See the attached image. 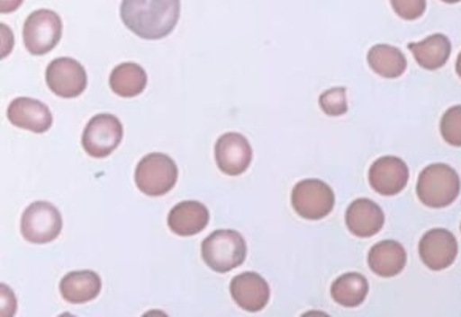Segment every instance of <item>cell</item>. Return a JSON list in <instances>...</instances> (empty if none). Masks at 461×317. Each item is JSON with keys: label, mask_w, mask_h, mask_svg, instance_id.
<instances>
[{"label": "cell", "mask_w": 461, "mask_h": 317, "mask_svg": "<svg viewBox=\"0 0 461 317\" xmlns=\"http://www.w3.org/2000/svg\"><path fill=\"white\" fill-rule=\"evenodd\" d=\"M444 4H458V2H461V0H442Z\"/></svg>", "instance_id": "obj_28"}, {"label": "cell", "mask_w": 461, "mask_h": 317, "mask_svg": "<svg viewBox=\"0 0 461 317\" xmlns=\"http://www.w3.org/2000/svg\"><path fill=\"white\" fill-rule=\"evenodd\" d=\"M230 289L232 300L236 302L239 308L249 313L265 310L266 304H269V298H271L269 284L265 277L255 271L238 275L230 281Z\"/></svg>", "instance_id": "obj_13"}, {"label": "cell", "mask_w": 461, "mask_h": 317, "mask_svg": "<svg viewBox=\"0 0 461 317\" xmlns=\"http://www.w3.org/2000/svg\"><path fill=\"white\" fill-rule=\"evenodd\" d=\"M409 182V169L400 157H380L369 169V184L380 196H398Z\"/></svg>", "instance_id": "obj_12"}, {"label": "cell", "mask_w": 461, "mask_h": 317, "mask_svg": "<svg viewBox=\"0 0 461 317\" xmlns=\"http://www.w3.org/2000/svg\"><path fill=\"white\" fill-rule=\"evenodd\" d=\"M441 136L448 145L461 148V105L448 109L442 116Z\"/></svg>", "instance_id": "obj_23"}, {"label": "cell", "mask_w": 461, "mask_h": 317, "mask_svg": "<svg viewBox=\"0 0 461 317\" xmlns=\"http://www.w3.org/2000/svg\"><path fill=\"white\" fill-rule=\"evenodd\" d=\"M62 21L53 10L41 8L28 16L23 28V39L29 53L43 56L55 49L61 40Z\"/></svg>", "instance_id": "obj_5"}, {"label": "cell", "mask_w": 461, "mask_h": 317, "mask_svg": "<svg viewBox=\"0 0 461 317\" xmlns=\"http://www.w3.org/2000/svg\"><path fill=\"white\" fill-rule=\"evenodd\" d=\"M367 64L373 68L374 74L394 80L406 72V56L392 45H375L367 53Z\"/></svg>", "instance_id": "obj_21"}, {"label": "cell", "mask_w": 461, "mask_h": 317, "mask_svg": "<svg viewBox=\"0 0 461 317\" xmlns=\"http://www.w3.org/2000/svg\"><path fill=\"white\" fill-rule=\"evenodd\" d=\"M110 89L120 97L131 99L142 94L147 88V74L139 64L124 62L110 74Z\"/></svg>", "instance_id": "obj_20"}, {"label": "cell", "mask_w": 461, "mask_h": 317, "mask_svg": "<svg viewBox=\"0 0 461 317\" xmlns=\"http://www.w3.org/2000/svg\"><path fill=\"white\" fill-rule=\"evenodd\" d=\"M369 284L360 273H346L338 277L331 286V297L336 304L344 308H357L367 297Z\"/></svg>", "instance_id": "obj_22"}, {"label": "cell", "mask_w": 461, "mask_h": 317, "mask_svg": "<svg viewBox=\"0 0 461 317\" xmlns=\"http://www.w3.org/2000/svg\"><path fill=\"white\" fill-rule=\"evenodd\" d=\"M347 229L358 238H371L384 229L385 215L377 203L369 198H357L346 215Z\"/></svg>", "instance_id": "obj_15"}, {"label": "cell", "mask_w": 461, "mask_h": 317, "mask_svg": "<svg viewBox=\"0 0 461 317\" xmlns=\"http://www.w3.org/2000/svg\"><path fill=\"white\" fill-rule=\"evenodd\" d=\"M180 0H122L120 14L124 26L143 40H159L176 29Z\"/></svg>", "instance_id": "obj_1"}, {"label": "cell", "mask_w": 461, "mask_h": 317, "mask_svg": "<svg viewBox=\"0 0 461 317\" xmlns=\"http://www.w3.org/2000/svg\"><path fill=\"white\" fill-rule=\"evenodd\" d=\"M101 277L91 270L70 271L59 284L61 295L68 304H83L95 300L101 292Z\"/></svg>", "instance_id": "obj_18"}, {"label": "cell", "mask_w": 461, "mask_h": 317, "mask_svg": "<svg viewBox=\"0 0 461 317\" xmlns=\"http://www.w3.org/2000/svg\"><path fill=\"white\" fill-rule=\"evenodd\" d=\"M460 176L447 163H431L417 181V196L429 208H446L460 196Z\"/></svg>", "instance_id": "obj_2"}, {"label": "cell", "mask_w": 461, "mask_h": 317, "mask_svg": "<svg viewBox=\"0 0 461 317\" xmlns=\"http://www.w3.org/2000/svg\"><path fill=\"white\" fill-rule=\"evenodd\" d=\"M320 107L328 116L346 115L348 110L346 88H332L320 95Z\"/></svg>", "instance_id": "obj_24"}, {"label": "cell", "mask_w": 461, "mask_h": 317, "mask_svg": "<svg viewBox=\"0 0 461 317\" xmlns=\"http://www.w3.org/2000/svg\"><path fill=\"white\" fill-rule=\"evenodd\" d=\"M407 262L406 250L402 244L394 240H384L374 244L369 254L367 263L374 275L380 277H394L404 270Z\"/></svg>", "instance_id": "obj_17"}, {"label": "cell", "mask_w": 461, "mask_h": 317, "mask_svg": "<svg viewBox=\"0 0 461 317\" xmlns=\"http://www.w3.org/2000/svg\"><path fill=\"white\" fill-rule=\"evenodd\" d=\"M122 140V124L113 115L102 113L88 122L83 132L82 145L86 154L104 159L112 154Z\"/></svg>", "instance_id": "obj_8"}, {"label": "cell", "mask_w": 461, "mask_h": 317, "mask_svg": "<svg viewBox=\"0 0 461 317\" xmlns=\"http://www.w3.org/2000/svg\"><path fill=\"white\" fill-rule=\"evenodd\" d=\"M215 159L218 169L221 170L224 175L239 176L250 167L253 151L244 136L228 132L218 138L215 145Z\"/></svg>", "instance_id": "obj_11"}, {"label": "cell", "mask_w": 461, "mask_h": 317, "mask_svg": "<svg viewBox=\"0 0 461 317\" xmlns=\"http://www.w3.org/2000/svg\"><path fill=\"white\" fill-rule=\"evenodd\" d=\"M61 229V213L51 203H31L21 217V233L29 243H50L59 236Z\"/></svg>", "instance_id": "obj_7"}, {"label": "cell", "mask_w": 461, "mask_h": 317, "mask_svg": "<svg viewBox=\"0 0 461 317\" xmlns=\"http://www.w3.org/2000/svg\"><path fill=\"white\" fill-rule=\"evenodd\" d=\"M7 118L16 128L31 130L35 134H43L53 126V115L47 105L29 97L14 99L8 105Z\"/></svg>", "instance_id": "obj_14"}, {"label": "cell", "mask_w": 461, "mask_h": 317, "mask_svg": "<svg viewBox=\"0 0 461 317\" xmlns=\"http://www.w3.org/2000/svg\"><path fill=\"white\" fill-rule=\"evenodd\" d=\"M455 70H456V74L461 78V53L458 55V59H456V64H455Z\"/></svg>", "instance_id": "obj_27"}, {"label": "cell", "mask_w": 461, "mask_h": 317, "mask_svg": "<svg viewBox=\"0 0 461 317\" xmlns=\"http://www.w3.org/2000/svg\"><path fill=\"white\" fill-rule=\"evenodd\" d=\"M336 197L331 188L320 180H303L292 192L293 209L298 216L309 221H320L334 208Z\"/></svg>", "instance_id": "obj_6"}, {"label": "cell", "mask_w": 461, "mask_h": 317, "mask_svg": "<svg viewBox=\"0 0 461 317\" xmlns=\"http://www.w3.org/2000/svg\"><path fill=\"white\" fill-rule=\"evenodd\" d=\"M407 48L414 55L417 64L425 70L444 67L452 53V43L444 34L429 35L425 40L409 43Z\"/></svg>", "instance_id": "obj_19"}, {"label": "cell", "mask_w": 461, "mask_h": 317, "mask_svg": "<svg viewBox=\"0 0 461 317\" xmlns=\"http://www.w3.org/2000/svg\"><path fill=\"white\" fill-rule=\"evenodd\" d=\"M178 170L169 155L151 153L145 155L136 169V184L145 196H166L176 186Z\"/></svg>", "instance_id": "obj_4"}, {"label": "cell", "mask_w": 461, "mask_h": 317, "mask_svg": "<svg viewBox=\"0 0 461 317\" xmlns=\"http://www.w3.org/2000/svg\"><path fill=\"white\" fill-rule=\"evenodd\" d=\"M23 5V0H0V13H12Z\"/></svg>", "instance_id": "obj_26"}, {"label": "cell", "mask_w": 461, "mask_h": 317, "mask_svg": "<svg viewBox=\"0 0 461 317\" xmlns=\"http://www.w3.org/2000/svg\"><path fill=\"white\" fill-rule=\"evenodd\" d=\"M419 254L429 270H446L458 256V242L448 230H428L419 243Z\"/></svg>", "instance_id": "obj_10"}, {"label": "cell", "mask_w": 461, "mask_h": 317, "mask_svg": "<svg viewBox=\"0 0 461 317\" xmlns=\"http://www.w3.org/2000/svg\"><path fill=\"white\" fill-rule=\"evenodd\" d=\"M211 221L209 209L201 202L188 200L170 209L167 224L169 229L178 236H193L201 233Z\"/></svg>", "instance_id": "obj_16"}, {"label": "cell", "mask_w": 461, "mask_h": 317, "mask_svg": "<svg viewBox=\"0 0 461 317\" xmlns=\"http://www.w3.org/2000/svg\"><path fill=\"white\" fill-rule=\"evenodd\" d=\"M203 262L217 273L240 267L247 257V242L236 230H217L203 242Z\"/></svg>", "instance_id": "obj_3"}, {"label": "cell", "mask_w": 461, "mask_h": 317, "mask_svg": "<svg viewBox=\"0 0 461 317\" xmlns=\"http://www.w3.org/2000/svg\"><path fill=\"white\" fill-rule=\"evenodd\" d=\"M394 13L406 21L419 20L427 10V0H390Z\"/></svg>", "instance_id": "obj_25"}, {"label": "cell", "mask_w": 461, "mask_h": 317, "mask_svg": "<svg viewBox=\"0 0 461 317\" xmlns=\"http://www.w3.org/2000/svg\"><path fill=\"white\" fill-rule=\"evenodd\" d=\"M47 84L53 94L75 99L86 89L88 78L82 64L72 57H58L47 68Z\"/></svg>", "instance_id": "obj_9"}]
</instances>
